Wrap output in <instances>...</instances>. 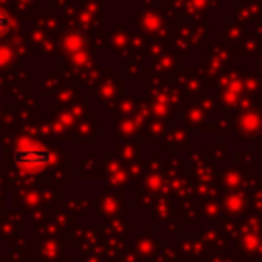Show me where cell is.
Segmentation results:
<instances>
[{"label": "cell", "instance_id": "6da1fadb", "mask_svg": "<svg viewBox=\"0 0 262 262\" xmlns=\"http://www.w3.org/2000/svg\"><path fill=\"white\" fill-rule=\"evenodd\" d=\"M12 160L18 168L25 170H41L51 164L53 154L47 147H18L12 154Z\"/></svg>", "mask_w": 262, "mask_h": 262}, {"label": "cell", "instance_id": "7a4b0ae2", "mask_svg": "<svg viewBox=\"0 0 262 262\" xmlns=\"http://www.w3.org/2000/svg\"><path fill=\"white\" fill-rule=\"evenodd\" d=\"M10 25H12L10 16H8L4 10H0V33H4L6 29H10Z\"/></svg>", "mask_w": 262, "mask_h": 262}]
</instances>
